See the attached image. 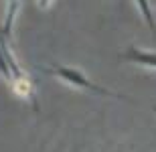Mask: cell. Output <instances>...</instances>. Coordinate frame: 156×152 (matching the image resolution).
I'll return each instance as SVG.
<instances>
[{"label":"cell","mask_w":156,"mask_h":152,"mask_svg":"<svg viewBox=\"0 0 156 152\" xmlns=\"http://www.w3.org/2000/svg\"><path fill=\"white\" fill-rule=\"evenodd\" d=\"M154 114H156V105H154Z\"/></svg>","instance_id":"7"},{"label":"cell","mask_w":156,"mask_h":152,"mask_svg":"<svg viewBox=\"0 0 156 152\" xmlns=\"http://www.w3.org/2000/svg\"><path fill=\"white\" fill-rule=\"evenodd\" d=\"M140 6V12L144 14V20L148 24V29L152 30V35H156V20H154V14H152V8L148 4V0H136Z\"/></svg>","instance_id":"3"},{"label":"cell","mask_w":156,"mask_h":152,"mask_svg":"<svg viewBox=\"0 0 156 152\" xmlns=\"http://www.w3.org/2000/svg\"><path fill=\"white\" fill-rule=\"evenodd\" d=\"M16 8H18V0H8V10H6L4 27H2V35L4 37H10V29H12V20H14Z\"/></svg>","instance_id":"4"},{"label":"cell","mask_w":156,"mask_h":152,"mask_svg":"<svg viewBox=\"0 0 156 152\" xmlns=\"http://www.w3.org/2000/svg\"><path fill=\"white\" fill-rule=\"evenodd\" d=\"M122 59H128V61H134V63L140 65H148V67H154L156 69V53L154 51H142L138 47H128L126 53L120 55Z\"/></svg>","instance_id":"2"},{"label":"cell","mask_w":156,"mask_h":152,"mask_svg":"<svg viewBox=\"0 0 156 152\" xmlns=\"http://www.w3.org/2000/svg\"><path fill=\"white\" fill-rule=\"evenodd\" d=\"M47 73H51V75H57L61 77L63 81L71 83V85H77V87H83L87 89V91H91V94H98V95H108V97H118V100H124L126 101L128 97L122 94H116V91H110V89L101 87V85H95L93 81H89L83 73H81V69H75V67H65V65H53V67H49V69H45Z\"/></svg>","instance_id":"1"},{"label":"cell","mask_w":156,"mask_h":152,"mask_svg":"<svg viewBox=\"0 0 156 152\" xmlns=\"http://www.w3.org/2000/svg\"><path fill=\"white\" fill-rule=\"evenodd\" d=\"M49 2H51V0H39V6H41V8H47Z\"/></svg>","instance_id":"6"},{"label":"cell","mask_w":156,"mask_h":152,"mask_svg":"<svg viewBox=\"0 0 156 152\" xmlns=\"http://www.w3.org/2000/svg\"><path fill=\"white\" fill-rule=\"evenodd\" d=\"M0 73L6 77V79H12V73H10V67H8V63H6L4 55H2V49H0Z\"/></svg>","instance_id":"5"}]
</instances>
